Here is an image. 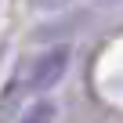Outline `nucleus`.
<instances>
[{"label": "nucleus", "instance_id": "obj_1", "mask_svg": "<svg viewBox=\"0 0 123 123\" xmlns=\"http://www.w3.org/2000/svg\"><path fill=\"white\" fill-rule=\"evenodd\" d=\"M69 62H73V47L69 43H58V47L36 54L25 65V73H18L15 80L22 83L25 94H47V91H54L62 83V76L69 73Z\"/></svg>", "mask_w": 123, "mask_h": 123}, {"label": "nucleus", "instance_id": "obj_2", "mask_svg": "<svg viewBox=\"0 0 123 123\" xmlns=\"http://www.w3.org/2000/svg\"><path fill=\"white\" fill-rule=\"evenodd\" d=\"M54 116H58V105L51 98H40V101H33L29 109L18 112V123H54Z\"/></svg>", "mask_w": 123, "mask_h": 123}, {"label": "nucleus", "instance_id": "obj_3", "mask_svg": "<svg viewBox=\"0 0 123 123\" xmlns=\"http://www.w3.org/2000/svg\"><path fill=\"white\" fill-rule=\"evenodd\" d=\"M33 4H36V7H62L65 0H33Z\"/></svg>", "mask_w": 123, "mask_h": 123}]
</instances>
